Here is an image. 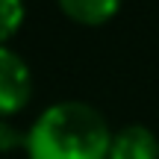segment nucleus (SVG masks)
<instances>
[{"mask_svg": "<svg viewBox=\"0 0 159 159\" xmlns=\"http://www.w3.org/2000/svg\"><path fill=\"white\" fill-rule=\"evenodd\" d=\"M18 144H24V136L9 124V118H0V156L12 153Z\"/></svg>", "mask_w": 159, "mask_h": 159, "instance_id": "obj_6", "label": "nucleus"}, {"mask_svg": "<svg viewBox=\"0 0 159 159\" xmlns=\"http://www.w3.org/2000/svg\"><path fill=\"white\" fill-rule=\"evenodd\" d=\"M33 97V71L27 59L9 44H0V118H12L27 109Z\"/></svg>", "mask_w": 159, "mask_h": 159, "instance_id": "obj_2", "label": "nucleus"}, {"mask_svg": "<svg viewBox=\"0 0 159 159\" xmlns=\"http://www.w3.org/2000/svg\"><path fill=\"white\" fill-rule=\"evenodd\" d=\"M109 159H159V139L142 124H130L112 136Z\"/></svg>", "mask_w": 159, "mask_h": 159, "instance_id": "obj_3", "label": "nucleus"}, {"mask_svg": "<svg viewBox=\"0 0 159 159\" xmlns=\"http://www.w3.org/2000/svg\"><path fill=\"white\" fill-rule=\"evenodd\" d=\"M62 15L80 27H100L118 15L124 0H56Z\"/></svg>", "mask_w": 159, "mask_h": 159, "instance_id": "obj_4", "label": "nucleus"}, {"mask_svg": "<svg viewBox=\"0 0 159 159\" xmlns=\"http://www.w3.org/2000/svg\"><path fill=\"white\" fill-rule=\"evenodd\" d=\"M24 21H27L24 0H0V44H9V39L21 33Z\"/></svg>", "mask_w": 159, "mask_h": 159, "instance_id": "obj_5", "label": "nucleus"}, {"mask_svg": "<svg viewBox=\"0 0 159 159\" xmlns=\"http://www.w3.org/2000/svg\"><path fill=\"white\" fill-rule=\"evenodd\" d=\"M112 136L106 118L91 103H50L24 133L27 159H109Z\"/></svg>", "mask_w": 159, "mask_h": 159, "instance_id": "obj_1", "label": "nucleus"}]
</instances>
